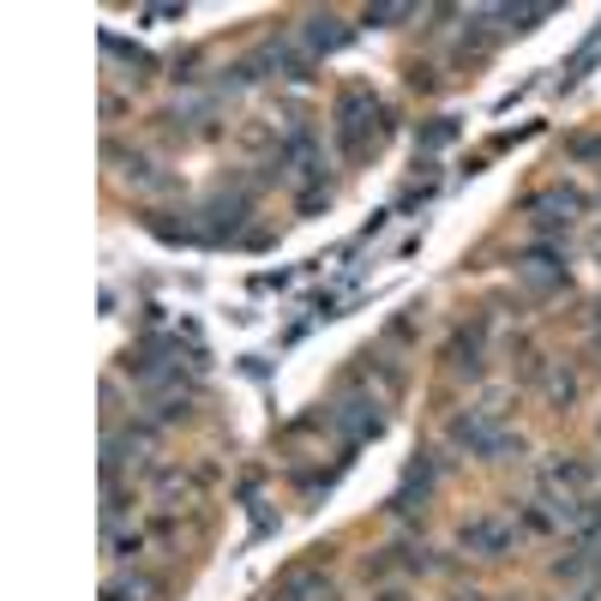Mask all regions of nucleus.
<instances>
[{"instance_id":"nucleus-6","label":"nucleus","mask_w":601,"mask_h":601,"mask_svg":"<svg viewBox=\"0 0 601 601\" xmlns=\"http://www.w3.org/2000/svg\"><path fill=\"white\" fill-rule=\"evenodd\" d=\"M523 283H529V289H560L565 271L548 259V253H536V259H523Z\"/></svg>"},{"instance_id":"nucleus-1","label":"nucleus","mask_w":601,"mask_h":601,"mask_svg":"<svg viewBox=\"0 0 601 601\" xmlns=\"http://www.w3.org/2000/svg\"><path fill=\"white\" fill-rule=\"evenodd\" d=\"M337 139H343V157H367L385 139V108L367 91H349L337 103Z\"/></svg>"},{"instance_id":"nucleus-9","label":"nucleus","mask_w":601,"mask_h":601,"mask_svg":"<svg viewBox=\"0 0 601 601\" xmlns=\"http://www.w3.org/2000/svg\"><path fill=\"white\" fill-rule=\"evenodd\" d=\"M572 392H577L572 373H553V380H548V397H553V404H572Z\"/></svg>"},{"instance_id":"nucleus-10","label":"nucleus","mask_w":601,"mask_h":601,"mask_svg":"<svg viewBox=\"0 0 601 601\" xmlns=\"http://www.w3.org/2000/svg\"><path fill=\"white\" fill-rule=\"evenodd\" d=\"M584 157H601V139H589V144H584Z\"/></svg>"},{"instance_id":"nucleus-2","label":"nucleus","mask_w":601,"mask_h":601,"mask_svg":"<svg viewBox=\"0 0 601 601\" xmlns=\"http://www.w3.org/2000/svg\"><path fill=\"white\" fill-rule=\"evenodd\" d=\"M511 541H517V523H511V517H475V523H463V548H470V553L499 560Z\"/></svg>"},{"instance_id":"nucleus-5","label":"nucleus","mask_w":601,"mask_h":601,"mask_svg":"<svg viewBox=\"0 0 601 601\" xmlns=\"http://www.w3.org/2000/svg\"><path fill=\"white\" fill-rule=\"evenodd\" d=\"M349 42V25H343L337 13H314L307 18V49L314 54H331V49H343Z\"/></svg>"},{"instance_id":"nucleus-8","label":"nucleus","mask_w":601,"mask_h":601,"mask_svg":"<svg viewBox=\"0 0 601 601\" xmlns=\"http://www.w3.org/2000/svg\"><path fill=\"white\" fill-rule=\"evenodd\" d=\"M397 18H409V7H367V25H397Z\"/></svg>"},{"instance_id":"nucleus-3","label":"nucleus","mask_w":601,"mask_h":601,"mask_svg":"<svg viewBox=\"0 0 601 601\" xmlns=\"http://www.w3.org/2000/svg\"><path fill=\"white\" fill-rule=\"evenodd\" d=\"M577 210H584V199H577L572 187H553V193L536 199V229H541V235H553V229H572Z\"/></svg>"},{"instance_id":"nucleus-7","label":"nucleus","mask_w":601,"mask_h":601,"mask_svg":"<svg viewBox=\"0 0 601 601\" xmlns=\"http://www.w3.org/2000/svg\"><path fill=\"white\" fill-rule=\"evenodd\" d=\"M277 601H331V584L325 577H295V584H283Z\"/></svg>"},{"instance_id":"nucleus-11","label":"nucleus","mask_w":601,"mask_h":601,"mask_svg":"<svg viewBox=\"0 0 601 601\" xmlns=\"http://www.w3.org/2000/svg\"><path fill=\"white\" fill-rule=\"evenodd\" d=\"M596 343H601V325H596Z\"/></svg>"},{"instance_id":"nucleus-4","label":"nucleus","mask_w":601,"mask_h":601,"mask_svg":"<svg viewBox=\"0 0 601 601\" xmlns=\"http://www.w3.org/2000/svg\"><path fill=\"white\" fill-rule=\"evenodd\" d=\"M331 421H337L349 439H367V433H380V404H367V397H343V404L331 409Z\"/></svg>"}]
</instances>
